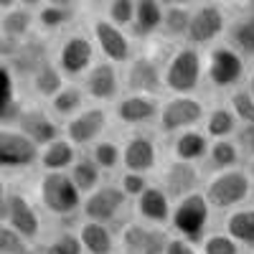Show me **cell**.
Wrapping results in <instances>:
<instances>
[{"label": "cell", "instance_id": "obj_45", "mask_svg": "<svg viewBox=\"0 0 254 254\" xmlns=\"http://www.w3.org/2000/svg\"><path fill=\"white\" fill-rule=\"evenodd\" d=\"M23 41H26V38H13V36L0 33V61L8 64V61L18 54V49H20V44H23Z\"/></svg>", "mask_w": 254, "mask_h": 254}, {"label": "cell", "instance_id": "obj_53", "mask_svg": "<svg viewBox=\"0 0 254 254\" xmlns=\"http://www.w3.org/2000/svg\"><path fill=\"white\" fill-rule=\"evenodd\" d=\"M46 3H56V5H71L74 0H46Z\"/></svg>", "mask_w": 254, "mask_h": 254}, {"label": "cell", "instance_id": "obj_27", "mask_svg": "<svg viewBox=\"0 0 254 254\" xmlns=\"http://www.w3.org/2000/svg\"><path fill=\"white\" fill-rule=\"evenodd\" d=\"M87 104H89V99H87V92H84L81 84L79 81H66V84H64V89L46 102V107L64 125L66 120H71L74 115H79Z\"/></svg>", "mask_w": 254, "mask_h": 254}, {"label": "cell", "instance_id": "obj_37", "mask_svg": "<svg viewBox=\"0 0 254 254\" xmlns=\"http://www.w3.org/2000/svg\"><path fill=\"white\" fill-rule=\"evenodd\" d=\"M33 26H36L33 10H26L20 5H15L0 15V33L13 36V38H28L33 33Z\"/></svg>", "mask_w": 254, "mask_h": 254}, {"label": "cell", "instance_id": "obj_10", "mask_svg": "<svg viewBox=\"0 0 254 254\" xmlns=\"http://www.w3.org/2000/svg\"><path fill=\"white\" fill-rule=\"evenodd\" d=\"M158 112H160V97L132 94V92H122V97L110 107L112 120L130 132L153 127L158 122Z\"/></svg>", "mask_w": 254, "mask_h": 254}, {"label": "cell", "instance_id": "obj_43", "mask_svg": "<svg viewBox=\"0 0 254 254\" xmlns=\"http://www.w3.org/2000/svg\"><path fill=\"white\" fill-rule=\"evenodd\" d=\"M150 183H153V181L147 178V176H142V173H130V171H122L120 178H117V186L122 188V193L130 198V201H135Z\"/></svg>", "mask_w": 254, "mask_h": 254}, {"label": "cell", "instance_id": "obj_23", "mask_svg": "<svg viewBox=\"0 0 254 254\" xmlns=\"http://www.w3.org/2000/svg\"><path fill=\"white\" fill-rule=\"evenodd\" d=\"M76 237L84 254H117V231L107 224L81 219L76 226Z\"/></svg>", "mask_w": 254, "mask_h": 254}, {"label": "cell", "instance_id": "obj_28", "mask_svg": "<svg viewBox=\"0 0 254 254\" xmlns=\"http://www.w3.org/2000/svg\"><path fill=\"white\" fill-rule=\"evenodd\" d=\"M23 99L18 94V79L13 76L8 64L0 61V125L15 127V120L23 110Z\"/></svg>", "mask_w": 254, "mask_h": 254}, {"label": "cell", "instance_id": "obj_18", "mask_svg": "<svg viewBox=\"0 0 254 254\" xmlns=\"http://www.w3.org/2000/svg\"><path fill=\"white\" fill-rule=\"evenodd\" d=\"M92 41H94L97 51L104 56V61L115 64V66H125V64L135 56L130 36L125 33V28L115 26L107 18H94L92 20Z\"/></svg>", "mask_w": 254, "mask_h": 254}, {"label": "cell", "instance_id": "obj_21", "mask_svg": "<svg viewBox=\"0 0 254 254\" xmlns=\"http://www.w3.org/2000/svg\"><path fill=\"white\" fill-rule=\"evenodd\" d=\"M132 211H135L137 221H142L147 226L168 229V224H171V214H173V201L163 190L160 183H150L132 201Z\"/></svg>", "mask_w": 254, "mask_h": 254}, {"label": "cell", "instance_id": "obj_51", "mask_svg": "<svg viewBox=\"0 0 254 254\" xmlns=\"http://www.w3.org/2000/svg\"><path fill=\"white\" fill-rule=\"evenodd\" d=\"M196 0H173V5H181V8H190Z\"/></svg>", "mask_w": 254, "mask_h": 254}, {"label": "cell", "instance_id": "obj_3", "mask_svg": "<svg viewBox=\"0 0 254 254\" xmlns=\"http://www.w3.org/2000/svg\"><path fill=\"white\" fill-rule=\"evenodd\" d=\"M206 56L201 49L183 44L163 64V87L168 94H198L203 87Z\"/></svg>", "mask_w": 254, "mask_h": 254}, {"label": "cell", "instance_id": "obj_2", "mask_svg": "<svg viewBox=\"0 0 254 254\" xmlns=\"http://www.w3.org/2000/svg\"><path fill=\"white\" fill-rule=\"evenodd\" d=\"M36 203L44 214L54 219L81 216L84 196L71 183L69 173H41L36 181Z\"/></svg>", "mask_w": 254, "mask_h": 254}, {"label": "cell", "instance_id": "obj_41", "mask_svg": "<svg viewBox=\"0 0 254 254\" xmlns=\"http://www.w3.org/2000/svg\"><path fill=\"white\" fill-rule=\"evenodd\" d=\"M107 20L120 28H130L135 18V0H107Z\"/></svg>", "mask_w": 254, "mask_h": 254}, {"label": "cell", "instance_id": "obj_26", "mask_svg": "<svg viewBox=\"0 0 254 254\" xmlns=\"http://www.w3.org/2000/svg\"><path fill=\"white\" fill-rule=\"evenodd\" d=\"M244 155L239 150L237 140H211L208 145V153L201 163V173L203 178L211 173H221V171H231V168H242Z\"/></svg>", "mask_w": 254, "mask_h": 254}, {"label": "cell", "instance_id": "obj_15", "mask_svg": "<svg viewBox=\"0 0 254 254\" xmlns=\"http://www.w3.org/2000/svg\"><path fill=\"white\" fill-rule=\"evenodd\" d=\"M226 13L216 3H203L190 10L188 31H186V44L196 49H208L226 33Z\"/></svg>", "mask_w": 254, "mask_h": 254}, {"label": "cell", "instance_id": "obj_14", "mask_svg": "<svg viewBox=\"0 0 254 254\" xmlns=\"http://www.w3.org/2000/svg\"><path fill=\"white\" fill-rule=\"evenodd\" d=\"M168 239H171L168 229L130 219L117 229V254H165Z\"/></svg>", "mask_w": 254, "mask_h": 254}, {"label": "cell", "instance_id": "obj_44", "mask_svg": "<svg viewBox=\"0 0 254 254\" xmlns=\"http://www.w3.org/2000/svg\"><path fill=\"white\" fill-rule=\"evenodd\" d=\"M234 140H237L239 150H242V155H244V163L252 160V158H254V125H242Z\"/></svg>", "mask_w": 254, "mask_h": 254}, {"label": "cell", "instance_id": "obj_36", "mask_svg": "<svg viewBox=\"0 0 254 254\" xmlns=\"http://www.w3.org/2000/svg\"><path fill=\"white\" fill-rule=\"evenodd\" d=\"M74 20V8L71 5H56V3H44L36 10V26L44 33H56L71 26Z\"/></svg>", "mask_w": 254, "mask_h": 254}, {"label": "cell", "instance_id": "obj_29", "mask_svg": "<svg viewBox=\"0 0 254 254\" xmlns=\"http://www.w3.org/2000/svg\"><path fill=\"white\" fill-rule=\"evenodd\" d=\"M224 231L234 239L242 249H252L254 252V206H242L229 211L221 221Z\"/></svg>", "mask_w": 254, "mask_h": 254}, {"label": "cell", "instance_id": "obj_8", "mask_svg": "<svg viewBox=\"0 0 254 254\" xmlns=\"http://www.w3.org/2000/svg\"><path fill=\"white\" fill-rule=\"evenodd\" d=\"M94 54H97V46L92 36L74 31L59 41V46L54 51V64L66 76V81H76V79H84V74L94 66Z\"/></svg>", "mask_w": 254, "mask_h": 254}, {"label": "cell", "instance_id": "obj_39", "mask_svg": "<svg viewBox=\"0 0 254 254\" xmlns=\"http://www.w3.org/2000/svg\"><path fill=\"white\" fill-rule=\"evenodd\" d=\"M226 104H229V110L234 112L239 127L242 125H254V97L249 94L247 87H239L231 94H226Z\"/></svg>", "mask_w": 254, "mask_h": 254}, {"label": "cell", "instance_id": "obj_13", "mask_svg": "<svg viewBox=\"0 0 254 254\" xmlns=\"http://www.w3.org/2000/svg\"><path fill=\"white\" fill-rule=\"evenodd\" d=\"M38 165V145L18 127L0 125V173H23Z\"/></svg>", "mask_w": 254, "mask_h": 254}, {"label": "cell", "instance_id": "obj_31", "mask_svg": "<svg viewBox=\"0 0 254 254\" xmlns=\"http://www.w3.org/2000/svg\"><path fill=\"white\" fill-rule=\"evenodd\" d=\"M163 5L158 0H135V18L130 33L137 38H150L155 33H160V23H163Z\"/></svg>", "mask_w": 254, "mask_h": 254}, {"label": "cell", "instance_id": "obj_50", "mask_svg": "<svg viewBox=\"0 0 254 254\" xmlns=\"http://www.w3.org/2000/svg\"><path fill=\"white\" fill-rule=\"evenodd\" d=\"M15 5H18V0H0V10H3V13L10 10V8H15Z\"/></svg>", "mask_w": 254, "mask_h": 254}, {"label": "cell", "instance_id": "obj_22", "mask_svg": "<svg viewBox=\"0 0 254 254\" xmlns=\"http://www.w3.org/2000/svg\"><path fill=\"white\" fill-rule=\"evenodd\" d=\"M51 61H54V59H51L49 41H46L44 36H38V33H31L23 44H20L18 54L8 61V66H10L13 76L18 79V84H20V81L28 84V79H31L38 69H44L46 64H51Z\"/></svg>", "mask_w": 254, "mask_h": 254}, {"label": "cell", "instance_id": "obj_47", "mask_svg": "<svg viewBox=\"0 0 254 254\" xmlns=\"http://www.w3.org/2000/svg\"><path fill=\"white\" fill-rule=\"evenodd\" d=\"M8 193L10 188L5 183V176L0 173V224H5V216H8Z\"/></svg>", "mask_w": 254, "mask_h": 254}, {"label": "cell", "instance_id": "obj_19", "mask_svg": "<svg viewBox=\"0 0 254 254\" xmlns=\"http://www.w3.org/2000/svg\"><path fill=\"white\" fill-rule=\"evenodd\" d=\"M15 127L31 142H36L38 147H44L51 140H56V137L64 135V125L49 112V107H46L44 102H38V104H23V110H20V115L15 120Z\"/></svg>", "mask_w": 254, "mask_h": 254}, {"label": "cell", "instance_id": "obj_54", "mask_svg": "<svg viewBox=\"0 0 254 254\" xmlns=\"http://www.w3.org/2000/svg\"><path fill=\"white\" fill-rule=\"evenodd\" d=\"M247 13L254 15V0H247Z\"/></svg>", "mask_w": 254, "mask_h": 254}, {"label": "cell", "instance_id": "obj_9", "mask_svg": "<svg viewBox=\"0 0 254 254\" xmlns=\"http://www.w3.org/2000/svg\"><path fill=\"white\" fill-rule=\"evenodd\" d=\"M110 122H112L110 107H104V104H87L79 115L64 122V137L71 140L79 150H89L97 140L107 135Z\"/></svg>", "mask_w": 254, "mask_h": 254}, {"label": "cell", "instance_id": "obj_56", "mask_svg": "<svg viewBox=\"0 0 254 254\" xmlns=\"http://www.w3.org/2000/svg\"><path fill=\"white\" fill-rule=\"evenodd\" d=\"M28 254H31V252H28Z\"/></svg>", "mask_w": 254, "mask_h": 254}, {"label": "cell", "instance_id": "obj_34", "mask_svg": "<svg viewBox=\"0 0 254 254\" xmlns=\"http://www.w3.org/2000/svg\"><path fill=\"white\" fill-rule=\"evenodd\" d=\"M64 84H66V76H64L61 71H59V66L51 61V64H46L44 69H38L31 79H28V89L33 92V97L38 99V102H49L54 94H59L61 89H64Z\"/></svg>", "mask_w": 254, "mask_h": 254}, {"label": "cell", "instance_id": "obj_4", "mask_svg": "<svg viewBox=\"0 0 254 254\" xmlns=\"http://www.w3.org/2000/svg\"><path fill=\"white\" fill-rule=\"evenodd\" d=\"M211 216H214V208L208 206L203 190H196V193L173 201V214L168 229L173 237H181L198 247L201 239L211 231Z\"/></svg>", "mask_w": 254, "mask_h": 254}, {"label": "cell", "instance_id": "obj_1", "mask_svg": "<svg viewBox=\"0 0 254 254\" xmlns=\"http://www.w3.org/2000/svg\"><path fill=\"white\" fill-rule=\"evenodd\" d=\"M203 196L208 201V206L221 214H229L234 208H242L252 201L254 196V181L247 173V168H231V171H221V173H211L203 178Z\"/></svg>", "mask_w": 254, "mask_h": 254}, {"label": "cell", "instance_id": "obj_55", "mask_svg": "<svg viewBox=\"0 0 254 254\" xmlns=\"http://www.w3.org/2000/svg\"><path fill=\"white\" fill-rule=\"evenodd\" d=\"M158 3H160L163 8H168V5H173V0H158Z\"/></svg>", "mask_w": 254, "mask_h": 254}, {"label": "cell", "instance_id": "obj_30", "mask_svg": "<svg viewBox=\"0 0 254 254\" xmlns=\"http://www.w3.org/2000/svg\"><path fill=\"white\" fill-rule=\"evenodd\" d=\"M201 130L208 135V140H231V137H237V132H239V122H237L234 112L229 110V104L224 102V104L208 107Z\"/></svg>", "mask_w": 254, "mask_h": 254}, {"label": "cell", "instance_id": "obj_5", "mask_svg": "<svg viewBox=\"0 0 254 254\" xmlns=\"http://www.w3.org/2000/svg\"><path fill=\"white\" fill-rule=\"evenodd\" d=\"M247 59L237 54L229 44L211 46L206 54V66H203V84H208L214 92L231 94L234 89L247 84Z\"/></svg>", "mask_w": 254, "mask_h": 254}, {"label": "cell", "instance_id": "obj_52", "mask_svg": "<svg viewBox=\"0 0 254 254\" xmlns=\"http://www.w3.org/2000/svg\"><path fill=\"white\" fill-rule=\"evenodd\" d=\"M244 168H247V173H249V176H252V181H254V158H252V160H247V165H244Z\"/></svg>", "mask_w": 254, "mask_h": 254}, {"label": "cell", "instance_id": "obj_16", "mask_svg": "<svg viewBox=\"0 0 254 254\" xmlns=\"http://www.w3.org/2000/svg\"><path fill=\"white\" fill-rule=\"evenodd\" d=\"M122 87H125V92H132V94L160 97L165 92V87H163V64L150 54H135L125 64Z\"/></svg>", "mask_w": 254, "mask_h": 254}, {"label": "cell", "instance_id": "obj_6", "mask_svg": "<svg viewBox=\"0 0 254 254\" xmlns=\"http://www.w3.org/2000/svg\"><path fill=\"white\" fill-rule=\"evenodd\" d=\"M206 102L198 94H168L160 99V112H158V132L165 137H173L183 130H196L206 120Z\"/></svg>", "mask_w": 254, "mask_h": 254}, {"label": "cell", "instance_id": "obj_38", "mask_svg": "<svg viewBox=\"0 0 254 254\" xmlns=\"http://www.w3.org/2000/svg\"><path fill=\"white\" fill-rule=\"evenodd\" d=\"M188 20H190V10L181 8V5H168L163 10V23H160V36L165 41H186V31H188Z\"/></svg>", "mask_w": 254, "mask_h": 254}, {"label": "cell", "instance_id": "obj_35", "mask_svg": "<svg viewBox=\"0 0 254 254\" xmlns=\"http://www.w3.org/2000/svg\"><path fill=\"white\" fill-rule=\"evenodd\" d=\"M84 153L97 163V168L104 176L122 171V142H117L110 135H104L102 140H97L89 150H84Z\"/></svg>", "mask_w": 254, "mask_h": 254}, {"label": "cell", "instance_id": "obj_32", "mask_svg": "<svg viewBox=\"0 0 254 254\" xmlns=\"http://www.w3.org/2000/svg\"><path fill=\"white\" fill-rule=\"evenodd\" d=\"M69 178H71V183L76 186V190L81 196H89L92 190H97L102 183H104V173L97 168V163L87 155V153H79V158L74 160V165L69 168Z\"/></svg>", "mask_w": 254, "mask_h": 254}, {"label": "cell", "instance_id": "obj_40", "mask_svg": "<svg viewBox=\"0 0 254 254\" xmlns=\"http://www.w3.org/2000/svg\"><path fill=\"white\" fill-rule=\"evenodd\" d=\"M201 254H242V247L231 239L226 231H208L198 244Z\"/></svg>", "mask_w": 254, "mask_h": 254}, {"label": "cell", "instance_id": "obj_7", "mask_svg": "<svg viewBox=\"0 0 254 254\" xmlns=\"http://www.w3.org/2000/svg\"><path fill=\"white\" fill-rule=\"evenodd\" d=\"M130 211H132V201L122 193L117 183H102L89 196H84L81 219L107 224L117 231L125 221H130Z\"/></svg>", "mask_w": 254, "mask_h": 254}, {"label": "cell", "instance_id": "obj_20", "mask_svg": "<svg viewBox=\"0 0 254 254\" xmlns=\"http://www.w3.org/2000/svg\"><path fill=\"white\" fill-rule=\"evenodd\" d=\"M158 183L163 186V190L171 201H178L188 193H196L203 186V173L201 168L193 163H183V160H168L165 165H160V178Z\"/></svg>", "mask_w": 254, "mask_h": 254}, {"label": "cell", "instance_id": "obj_49", "mask_svg": "<svg viewBox=\"0 0 254 254\" xmlns=\"http://www.w3.org/2000/svg\"><path fill=\"white\" fill-rule=\"evenodd\" d=\"M244 87L249 89V94L254 97V66H252V71L247 74V84H244Z\"/></svg>", "mask_w": 254, "mask_h": 254}, {"label": "cell", "instance_id": "obj_33", "mask_svg": "<svg viewBox=\"0 0 254 254\" xmlns=\"http://www.w3.org/2000/svg\"><path fill=\"white\" fill-rule=\"evenodd\" d=\"M224 36H226V44L237 54H242L247 61L254 59V15L252 13H244L242 18L231 20Z\"/></svg>", "mask_w": 254, "mask_h": 254}, {"label": "cell", "instance_id": "obj_25", "mask_svg": "<svg viewBox=\"0 0 254 254\" xmlns=\"http://www.w3.org/2000/svg\"><path fill=\"white\" fill-rule=\"evenodd\" d=\"M208 135L196 127V130H183L178 135L171 137V158L173 160H183V163H193L201 168L206 153H208Z\"/></svg>", "mask_w": 254, "mask_h": 254}, {"label": "cell", "instance_id": "obj_17", "mask_svg": "<svg viewBox=\"0 0 254 254\" xmlns=\"http://www.w3.org/2000/svg\"><path fill=\"white\" fill-rule=\"evenodd\" d=\"M81 87L87 92V99L92 104H104V107H112V104L122 97L125 87H122V71L120 66L110 61H94V66L84 74Z\"/></svg>", "mask_w": 254, "mask_h": 254}, {"label": "cell", "instance_id": "obj_46", "mask_svg": "<svg viewBox=\"0 0 254 254\" xmlns=\"http://www.w3.org/2000/svg\"><path fill=\"white\" fill-rule=\"evenodd\" d=\"M165 254H201V252H198L196 244H190V242H186V239L171 234V239H168V247H165Z\"/></svg>", "mask_w": 254, "mask_h": 254}, {"label": "cell", "instance_id": "obj_42", "mask_svg": "<svg viewBox=\"0 0 254 254\" xmlns=\"http://www.w3.org/2000/svg\"><path fill=\"white\" fill-rule=\"evenodd\" d=\"M31 244L15 234L8 224H0V254H28Z\"/></svg>", "mask_w": 254, "mask_h": 254}, {"label": "cell", "instance_id": "obj_11", "mask_svg": "<svg viewBox=\"0 0 254 254\" xmlns=\"http://www.w3.org/2000/svg\"><path fill=\"white\" fill-rule=\"evenodd\" d=\"M122 171L150 178L160 171V145L150 130H132L122 142Z\"/></svg>", "mask_w": 254, "mask_h": 254}, {"label": "cell", "instance_id": "obj_24", "mask_svg": "<svg viewBox=\"0 0 254 254\" xmlns=\"http://www.w3.org/2000/svg\"><path fill=\"white\" fill-rule=\"evenodd\" d=\"M79 153H81L79 147L61 135V137L51 140L49 145L38 147V165L36 168H41V173H64L74 165Z\"/></svg>", "mask_w": 254, "mask_h": 254}, {"label": "cell", "instance_id": "obj_12", "mask_svg": "<svg viewBox=\"0 0 254 254\" xmlns=\"http://www.w3.org/2000/svg\"><path fill=\"white\" fill-rule=\"evenodd\" d=\"M5 224L15 231V234L23 237L31 247L44 242V214H41L38 203L18 188H10V193H8Z\"/></svg>", "mask_w": 254, "mask_h": 254}, {"label": "cell", "instance_id": "obj_48", "mask_svg": "<svg viewBox=\"0 0 254 254\" xmlns=\"http://www.w3.org/2000/svg\"><path fill=\"white\" fill-rule=\"evenodd\" d=\"M44 3H46V0H18V5L26 8V10H38Z\"/></svg>", "mask_w": 254, "mask_h": 254}]
</instances>
